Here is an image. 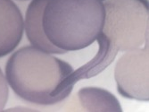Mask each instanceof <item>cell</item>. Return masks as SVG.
Segmentation results:
<instances>
[{"instance_id": "cell-1", "label": "cell", "mask_w": 149, "mask_h": 112, "mask_svg": "<svg viewBox=\"0 0 149 112\" xmlns=\"http://www.w3.org/2000/svg\"><path fill=\"white\" fill-rule=\"evenodd\" d=\"M74 70L67 62L33 46L13 53L6 66V79L16 95L39 105L57 103L75 83Z\"/></svg>"}, {"instance_id": "cell-2", "label": "cell", "mask_w": 149, "mask_h": 112, "mask_svg": "<svg viewBox=\"0 0 149 112\" xmlns=\"http://www.w3.org/2000/svg\"><path fill=\"white\" fill-rule=\"evenodd\" d=\"M104 6V24L97 39L98 54L73 72L77 82L98 74L113 61L119 51L139 49L148 39V0H106Z\"/></svg>"}, {"instance_id": "cell-3", "label": "cell", "mask_w": 149, "mask_h": 112, "mask_svg": "<svg viewBox=\"0 0 149 112\" xmlns=\"http://www.w3.org/2000/svg\"><path fill=\"white\" fill-rule=\"evenodd\" d=\"M104 20L102 0H47L42 25L50 42L67 52L94 43Z\"/></svg>"}, {"instance_id": "cell-4", "label": "cell", "mask_w": 149, "mask_h": 112, "mask_svg": "<svg viewBox=\"0 0 149 112\" xmlns=\"http://www.w3.org/2000/svg\"><path fill=\"white\" fill-rule=\"evenodd\" d=\"M144 49L126 51L119 58L114 78L118 92L125 98L142 101H149L148 42Z\"/></svg>"}, {"instance_id": "cell-5", "label": "cell", "mask_w": 149, "mask_h": 112, "mask_svg": "<svg viewBox=\"0 0 149 112\" xmlns=\"http://www.w3.org/2000/svg\"><path fill=\"white\" fill-rule=\"evenodd\" d=\"M24 23L12 0H0V58L11 53L22 40Z\"/></svg>"}, {"instance_id": "cell-6", "label": "cell", "mask_w": 149, "mask_h": 112, "mask_svg": "<svg viewBox=\"0 0 149 112\" xmlns=\"http://www.w3.org/2000/svg\"><path fill=\"white\" fill-rule=\"evenodd\" d=\"M47 0H32L26 11L24 27L31 44L47 53L63 54L66 51L53 45L47 39L42 25V16Z\"/></svg>"}, {"instance_id": "cell-7", "label": "cell", "mask_w": 149, "mask_h": 112, "mask_svg": "<svg viewBox=\"0 0 149 112\" xmlns=\"http://www.w3.org/2000/svg\"><path fill=\"white\" fill-rule=\"evenodd\" d=\"M78 97L82 110L87 111H121L116 98L103 89L87 87L79 91Z\"/></svg>"}, {"instance_id": "cell-8", "label": "cell", "mask_w": 149, "mask_h": 112, "mask_svg": "<svg viewBox=\"0 0 149 112\" xmlns=\"http://www.w3.org/2000/svg\"><path fill=\"white\" fill-rule=\"evenodd\" d=\"M8 85H7V81L2 72L1 68H0V111L3 110L7 100H8Z\"/></svg>"}, {"instance_id": "cell-9", "label": "cell", "mask_w": 149, "mask_h": 112, "mask_svg": "<svg viewBox=\"0 0 149 112\" xmlns=\"http://www.w3.org/2000/svg\"><path fill=\"white\" fill-rule=\"evenodd\" d=\"M102 1H104V0H102Z\"/></svg>"}]
</instances>
